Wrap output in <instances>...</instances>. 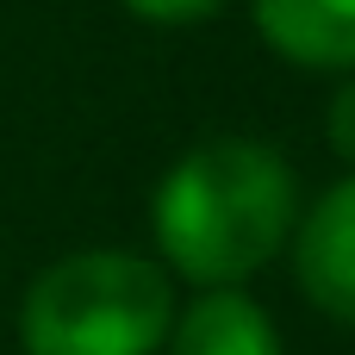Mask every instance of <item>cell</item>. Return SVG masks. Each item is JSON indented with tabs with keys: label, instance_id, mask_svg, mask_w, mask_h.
<instances>
[{
	"label": "cell",
	"instance_id": "6da1fadb",
	"mask_svg": "<svg viewBox=\"0 0 355 355\" xmlns=\"http://www.w3.org/2000/svg\"><path fill=\"white\" fill-rule=\"evenodd\" d=\"M300 187L281 150L256 137H212L187 150L150 200L162 262L193 287H237L293 237Z\"/></svg>",
	"mask_w": 355,
	"mask_h": 355
},
{
	"label": "cell",
	"instance_id": "7a4b0ae2",
	"mask_svg": "<svg viewBox=\"0 0 355 355\" xmlns=\"http://www.w3.org/2000/svg\"><path fill=\"white\" fill-rule=\"evenodd\" d=\"M175 324V281L137 250H75L19 300L25 355H156Z\"/></svg>",
	"mask_w": 355,
	"mask_h": 355
},
{
	"label": "cell",
	"instance_id": "3957f363",
	"mask_svg": "<svg viewBox=\"0 0 355 355\" xmlns=\"http://www.w3.org/2000/svg\"><path fill=\"white\" fill-rule=\"evenodd\" d=\"M293 268L318 312H331L337 324H355V168L300 218Z\"/></svg>",
	"mask_w": 355,
	"mask_h": 355
},
{
	"label": "cell",
	"instance_id": "277c9868",
	"mask_svg": "<svg viewBox=\"0 0 355 355\" xmlns=\"http://www.w3.org/2000/svg\"><path fill=\"white\" fill-rule=\"evenodd\" d=\"M256 31L300 69H355V0H250Z\"/></svg>",
	"mask_w": 355,
	"mask_h": 355
},
{
	"label": "cell",
	"instance_id": "5b68a950",
	"mask_svg": "<svg viewBox=\"0 0 355 355\" xmlns=\"http://www.w3.org/2000/svg\"><path fill=\"white\" fill-rule=\"evenodd\" d=\"M168 355H281V337H275L268 312L250 293L206 287L168 324Z\"/></svg>",
	"mask_w": 355,
	"mask_h": 355
},
{
	"label": "cell",
	"instance_id": "8992f818",
	"mask_svg": "<svg viewBox=\"0 0 355 355\" xmlns=\"http://www.w3.org/2000/svg\"><path fill=\"white\" fill-rule=\"evenodd\" d=\"M119 6H131L150 25H193V19H212L225 0H119Z\"/></svg>",
	"mask_w": 355,
	"mask_h": 355
},
{
	"label": "cell",
	"instance_id": "52a82bcc",
	"mask_svg": "<svg viewBox=\"0 0 355 355\" xmlns=\"http://www.w3.org/2000/svg\"><path fill=\"white\" fill-rule=\"evenodd\" d=\"M324 131H331V150L355 168V75L337 87V100H331V112H324Z\"/></svg>",
	"mask_w": 355,
	"mask_h": 355
}]
</instances>
